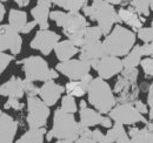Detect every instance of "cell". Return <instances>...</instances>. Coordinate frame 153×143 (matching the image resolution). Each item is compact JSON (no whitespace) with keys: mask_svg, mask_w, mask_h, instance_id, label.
I'll list each match as a JSON object with an SVG mask.
<instances>
[{"mask_svg":"<svg viewBox=\"0 0 153 143\" xmlns=\"http://www.w3.org/2000/svg\"><path fill=\"white\" fill-rule=\"evenodd\" d=\"M38 5L46 6V7H51V5H52V0H38Z\"/></svg>","mask_w":153,"mask_h":143,"instance_id":"f6af8a7d","label":"cell"},{"mask_svg":"<svg viewBox=\"0 0 153 143\" xmlns=\"http://www.w3.org/2000/svg\"><path fill=\"white\" fill-rule=\"evenodd\" d=\"M4 15H5V7H4L2 2H0V21H2Z\"/></svg>","mask_w":153,"mask_h":143,"instance_id":"c3c4849f","label":"cell"},{"mask_svg":"<svg viewBox=\"0 0 153 143\" xmlns=\"http://www.w3.org/2000/svg\"><path fill=\"white\" fill-rule=\"evenodd\" d=\"M38 24H37V21L36 20H33V21H31V22H27L26 24V26L21 29V32L20 33H22V34H28L31 31H33V28L37 26Z\"/></svg>","mask_w":153,"mask_h":143,"instance_id":"ab89813d","label":"cell"},{"mask_svg":"<svg viewBox=\"0 0 153 143\" xmlns=\"http://www.w3.org/2000/svg\"><path fill=\"white\" fill-rule=\"evenodd\" d=\"M124 133H126L125 129H124V125H120V123H114V125L112 128H110V130L107 131L106 135H107V137H108V140L111 142L115 143V141L118 140V137L121 134H124Z\"/></svg>","mask_w":153,"mask_h":143,"instance_id":"4dcf8cb0","label":"cell"},{"mask_svg":"<svg viewBox=\"0 0 153 143\" xmlns=\"http://www.w3.org/2000/svg\"><path fill=\"white\" fill-rule=\"evenodd\" d=\"M141 53L145 56H152L153 55V41L152 42H147L145 45L141 46Z\"/></svg>","mask_w":153,"mask_h":143,"instance_id":"74e56055","label":"cell"},{"mask_svg":"<svg viewBox=\"0 0 153 143\" xmlns=\"http://www.w3.org/2000/svg\"><path fill=\"white\" fill-rule=\"evenodd\" d=\"M88 101L100 114L110 113L117 103V99L111 89L110 85L101 77H96L92 80L88 87Z\"/></svg>","mask_w":153,"mask_h":143,"instance_id":"5b68a950","label":"cell"},{"mask_svg":"<svg viewBox=\"0 0 153 143\" xmlns=\"http://www.w3.org/2000/svg\"><path fill=\"white\" fill-rule=\"evenodd\" d=\"M135 34L132 31L123 27L115 26L111 33L102 41V46L106 55L111 56H126L134 47Z\"/></svg>","mask_w":153,"mask_h":143,"instance_id":"7a4b0ae2","label":"cell"},{"mask_svg":"<svg viewBox=\"0 0 153 143\" xmlns=\"http://www.w3.org/2000/svg\"><path fill=\"white\" fill-rule=\"evenodd\" d=\"M151 27H152V28H153V20H152V26H151Z\"/></svg>","mask_w":153,"mask_h":143,"instance_id":"db71d44e","label":"cell"},{"mask_svg":"<svg viewBox=\"0 0 153 143\" xmlns=\"http://www.w3.org/2000/svg\"><path fill=\"white\" fill-rule=\"evenodd\" d=\"M19 63L22 65V71L25 73V79L28 81H50L59 76L57 71L50 69L46 60L41 56L33 55L21 60Z\"/></svg>","mask_w":153,"mask_h":143,"instance_id":"8992f818","label":"cell"},{"mask_svg":"<svg viewBox=\"0 0 153 143\" xmlns=\"http://www.w3.org/2000/svg\"><path fill=\"white\" fill-rule=\"evenodd\" d=\"M52 2H53L54 5H57V6L64 7V6H65V4L67 2V0H52Z\"/></svg>","mask_w":153,"mask_h":143,"instance_id":"7dc6e473","label":"cell"},{"mask_svg":"<svg viewBox=\"0 0 153 143\" xmlns=\"http://www.w3.org/2000/svg\"><path fill=\"white\" fill-rule=\"evenodd\" d=\"M113 123H112V119L111 117H107V116H104V119H102V122H101V125L102 127H105V128H112L113 127Z\"/></svg>","mask_w":153,"mask_h":143,"instance_id":"7bdbcfd3","label":"cell"},{"mask_svg":"<svg viewBox=\"0 0 153 143\" xmlns=\"http://www.w3.org/2000/svg\"><path fill=\"white\" fill-rule=\"evenodd\" d=\"M50 116V107L37 96H27V125L30 128H44Z\"/></svg>","mask_w":153,"mask_h":143,"instance_id":"ba28073f","label":"cell"},{"mask_svg":"<svg viewBox=\"0 0 153 143\" xmlns=\"http://www.w3.org/2000/svg\"><path fill=\"white\" fill-rule=\"evenodd\" d=\"M31 14H32L33 19L37 21L40 29H48V26H50L48 19H50V14H51L50 7L37 5L36 7L32 8Z\"/></svg>","mask_w":153,"mask_h":143,"instance_id":"7402d4cb","label":"cell"},{"mask_svg":"<svg viewBox=\"0 0 153 143\" xmlns=\"http://www.w3.org/2000/svg\"><path fill=\"white\" fill-rule=\"evenodd\" d=\"M18 130V122L0 110V143H13Z\"/></svg>","mask_w":153,"mask_h":143,"instance_id":"9a60e30c","label":"cell"},{"mask_svg":"<svg viewBox=\"0 0 153 143\" xmlns=\"http://www.w3.org/2000/svg\"><path fill=\"white\" fill-rule=\"evenodd\" d=\"M131 7L139 15L149 17L150 15V8H151V0H132Z\"/></svg>","mask_w":153,"mask_h":143,"instance_id":"83f0119b","label":"cell"},{"mask_svg":"<svg viewBox=\"0 0 153 143\" xmlns=\"http://www.w3.org/2000/svg\"><path fill=\"white\" fill-rule=\"evenodd\" d=\"M65 91V88L60 85L56 83L53 80L46 81L40 88H39V96L45 102L46 106L51 107L54 106L58 100L61 97V94Z\"/></svg>","mask_w":153,"mask_h":143,"instance_id":"5bb4252c","label":"cell"},{"mask_svg":"<svg viewBox=\"0 0 153 143\" xmlns=\"http://www.w3.org/2000/svg\"><path fill=\"white\" fill-rule=\"evenodd\" d=\"M102 35H104V34H102V31L100 29L99 26H88V27L85 29V32H84V41H85V45H86V43L98 42Z\"/></svg>","mask_w":153,"mask_h":143,"instance_id":"4316f807","label":"cell"},{"mask_svg":"<svg viewBox=\"0 0 153 143\" xmlns=\"http://www.w3.org/2000/svg\"><path fill=\"white\" fill-rule=\"evenodd\" d=\"M92 139L98 143H112L108 140L107 135L106 134H102L99 129H96V130L92 131Z\"/></svg>","mask_w":153,"mask_h":143,"instance_id":"8d00e7d4","label":"cell"},{"mask_svg":"<svg viewBox=\"0 0 153 143\" xmlns=\"http://www.w3.org/2000/svg\"><path fill=\"white\" fill-rule=\"evenodd\" d=\"M110 117L115 123L120 125H135L138 122L147 123L143 114H140L132 103H120L119 106L114 107L110 113Z\"/></svg>","mask_w":153,"mask_h":143,"instance_id":"9c48e42d","label":"cell"},{"mask_svg":"<svg viewBox=\"0 0 153 143\" xmlns=\"http://www.w3.org/2000/svg\"><path fill=\"white\" fill-rule=\"evenodd\" d=\"M130 142H131V139H130V136H128L126 133L121 134V135L118 137V140L115 141V143H130Z\"/></svg>","mask_w":153,"mask_h":143,"instance_id":"b9f144b4","label":"cell"},{"mask_svg":"<svg viewBox=\"0 0 153 143\" xmlns=\"http://www.w3.org/2000/svg\"><path fill=\"white\" fill-rule=\"evenodd\" d=\"M24 87H25V94L27 96H37L39 95V88H37L32 81L24 80Z\"/></svg>","mask_w":153,"mask_h":143,"instance_id":"e575fe53","label":"cell"},{"mask_svg":"<svg viewBox=\"0 0 153 143\" xmlns=\"http://www.w3.org/2000/svg\"><path fill=\"white\" fill-rule=\"evenodd\" d=\"M118 15L120 18V21L125 22L126 25L131 26L134 29H140L143 26L144 20H143V18H139V14L135 13L133 10L120 8V11L118 12Z\"/></svg>","mask_w":153,"mask_h":143,"instance_id":"44dd1931","label":"cell"},{"mask_svg":"<svg viewBox=\"0 0 153 143\" xmlns=\"http://www.w3.org/2000/svg\"><path fill=\"white\" fill-rule=\"evenodd\" d=\"M140 66L143 67V71L146 75L149 76H153V55L149 56L146 59H144L140 63Z\"/></svg>","mask_w":153,"mask_h":143,"instance_id":"d6a6232c","label":"cell"},{"mask_svg":"<svg viewBox=\"0 0 153 143\" xmlns=\"http://www.w3.org/2000/svg\"><path fill=\"white\" fill-rule=\"evenodd\" d=\"M60 109H62V110L66 111V113L74 114L76 111V103L74 97L71 96V95L64 96L62 100H61V107H60Z\"/></svg>","mask_w":153,"mask_h":143,"instance_id":"f546056e","label":"cell"},{"mask_svg":"<svg viewBox=\"0 0 153 143\" xmlns=\"http://www.w3.org/2000/svg\"><path fill=\"white\" fill-rule=\"evenodd\" d=\"M56 56L60 62H65L71 60L76 53L80 52L79 47H76L73 42H71L70 40H64V41H59L54 48Z\"/></svg>","mask_w":153,"mask_h":143,"instance_id":"d6986e66","label":"cell"},{"mask_svg":"<svg viewBox=\"0 0 153 143\" xmlns=\"http://www.w3.org/2000/svg\"><path fill=\"white\" fill-rule=\"evenodd\" d=\"M92 80H93V77L91 76V74H87L80 80L67 82L65 86V90H66L67 95H71L73 97L74 96L81 97L88 91V87H90Z\"/></svg>","mask_w":153,"mask_h":143,"instance_id":"e0dca14e","label":"cell"},{"mask_svg":"<svg viewBox=\"0 0 153 143\" xmlns=\"http://www.w3.org/2000/svg\"><path fill=\"white\" fill-rule=\"evenodd\" d=\"M147 101H149V106H150V119L153 120V83L150 86V89H149Z\"/></svg>","mask_w":153,"mask_h":143,"instance_id":"f35d334b","label":"cell"},{"mask_svg":"<svg viewBox=\"0 0 153 143\" xmlns=\"http://www.w3.org/2000/svg\"><path fill=\"white\" fill-rule=\"evenodd\" d=\"M153 131V125L151 123H146L145 128H131L128 131V136L131 139L130 143H149L150 135Z\"/></svg>","mask_w":153,"mask_h":143,"instance_id":"603a6c76","label":"cell"},{"mask_svg":"<svg viewBox=\"0 0 153 143\" xmlns=\"http://www.w3.org/2000/svg\"><path fill=\"white\" fill-rule=\"evenodd\" d=\"M13 55L6 54L5 52H0V75L1 73L7 68V66L13 61Z\"/></svg>","mask_w":153,"mask_h":143,"instance_id":"836d02e7","label":"cell"},{"mask_svg":"<svg viewBox=\"0 0 153 143\" xmlns=\"http://www.w3.org/2000/svg\"><path fill=\"white\" fill-rule=\"evenodd\" d=\"M141 46H134L133 49L125 56V59L123 60V65H124V69H132L137 68V66H139L141 63Z\"/></svg>","mask_w":153,"mask_h":143,"instance_id":"484cf974","label":"cell"},{"mask_svg":"<svg viewBox=\"0 0 153 143\" xmlns=\"http://www.w3.org/2000/svg\"><path fill=\"white\" fill-rule=\"evenodd\" d=\"M133 106L140 114H146V113L149 111V110H147V107H146L141 101H134Z\"/></svg>","mask_w":153,"mask_h":143,"instance_id":"60d3db41","label":"cell"},{"mask_svg":"<svg viewBox=\"0 0 153 143\" xmlns=\"http://www.w3.org/2000/svg\"><path fill=\"white\" fill-rule=\"evenodd\" d=\"M0 1H7V0H0Z\"/></svg>","mask_w":153,"mask_h":143,"instance_id":"11a10c76","label":"cell"},{"mask_svg":"<svg viewBox=\"0 0 153 143\" xmlns=\"http://www.w3.org/2000/svg\"><path fill=\"white\" fill-rule=\"evenodd\" d=\"M137 79H138V69H124L121 75L119 76L114 87V93L118 94V101L121 103H130L134 101L138 96V87H137Z\"/></svg>","mask_w":153,"mask_h":143,"instance_id":"52a82bcc","label":"cell"},{"mask_svg":"<svg viewBox=\"0 0 153 143\" xmlns=\"http://www.w3.org/2000/svg\"><path fill=\"white\" fill-rule=\"evenodd\" d=\"M151 8H152V11H153V0H151Z\"/></svg>","mask_w":153,"mask_h":143,"instance_id":"f5cc1de1","label":"cell"},{"mask_svg":"<svg viewBox=\"0 0 153 143\" xmlns=\"http://www.w3.org/2000/svg\"><path fill=\"white\" fill-rule=\"evenodd\" d=\"M24 108V103L19 102V99L10 97L8 101L5 103V109H14V110H21Z\"/></svg>","mask_w":153,"mask_h":143,"instance_id":"d590c367","label":"cell"},{"mask_svg":"<svg viewBox=\"0 0 153 143\" xmlns=\"http://www.w3.org/2000/svg\"><path fill=\"white\" fill-rule=\"evenodd\" d=\"M50 19L56 21L57 26L64 29V34L73 42L76 47H82L85 45L84 32L88 27V22L80 13H70L61 11H52Z\"/></svg>","mask_w":153,"mask_h":143,"instance_id":"6da1fadb","label":"cell"},{"mask_svg":"<svg viewBox=\"0 0 153 143\" xmlns=\"http://www.w3.org/2000/svg\"><path fill=\"white\" fill-rule=\"evenodd\" d=\"M80 123L87 128L90 127H94L97 125H101L104 116H101V114L99 111H96L94 109L91 108H84L80 109Z\"/></svg>","mask_w":153,"mask_h":143,"instance_id":"ffe728a7","label":"cell"},{"mask_svg":"<svg viewBox=\"0 0 153 143\" xmlns=\"http://www.w3.org/2000/svg\"><path fill=\"white\" fill-rule=\"evenodd\" d=\"M91 66L93 69H96L99 77H101L102 80L111 79L114 75L124 71L123 60H120L117 56H111V55H105L104 57L99 60L92 61Z\"/></svg>","mask_w":153,"mask_h":143,"instance_id":"8fae6325","label":"cell"},{"mask_svg":"<svg viewBox=\"0 0 153 143\" xmlns=\"http://www.w3.org/2000/svg\"><path fill=\"white\" fill-rule=\"evenodd\" d=\"M80 57L81 60L92 62L94 60H99L101 57H104L106 53L102 46V42L98 41V42H93V43H86L80 48Z\"/></svg>","mask_w":153,"mask_h":143,"instance_id":"ac0fdd59","label":"cell"},{"mask_svg":"<svg viewBox=\"0 0 153 143\" xmlns=\"http://www.w3.org/2000/svg\"><path fill=\"white\" fill-rule=\"evenodd\" d=\"M82 11L86 17L98 22L104 35H108L111 33L112 26L115 22H121L114 7L105 0H93L92 5H86Z\"/></svg>","mask_w":153,"mask_h":143,"instance_id":"3957f363","label":"cell"},{"mask_svg":"<svg viewBox=\"0 0 153 143\" xmlns=\"http://www.w3.org/2000/svg\"><path fill=\"white\" fill-rule=\"evenodd\" d=\"M27 24V14L20 10H11L8 14V25H11L14 29L21 32V29Z\"/></svg>","mask_w":153,"mask_h":143,"instance_id":"d4e9b609","label":"cell"},{"mask_svg":"<svg viewBox=\"0 0 153 143\" xmlns=\"http://www.w3.org/2000/svg\"><path fill=\"white\" fill-rule=\"evenodd\" d=\"M107 4H110V5H119V4H121L123 2V0H105Z\"/></svg>","mask_w":153,"mask_h":143,"instance_id":"681fc988","label":"cell"},{"mask_svg":"<svg viewBox=\"0 0 153 143\" xmlns=\"http://www.w3.org/2000/svg\"><path fill=\"white\" fill-rule=\"evenodd\" d=\"M84 108H87V106H86V102L84 100H81L80 101V109H84Z\"/></svg>","mask_w":153,"mask_h":143,"instance_id":"816d5d0a","label":"cell"},{"mask_svg":"<svg viewBox=\"0 0 153 143\" xmlns=\"http://www.w3.org/2000/svg\"><path fill=\"white\" fill-rule=\"evenodd\" d=\"M76 143H98L92 137H79L76 141Z\"/></svg>","mask_w":153,"mask_h":143,"instance_id":"ee69618b","label":"cell"},{"mask_svg":"<svg viewBox=\"0 0 153 143\" xmlns=\"http://www.w3.org/2000/svg\"><path fill=\"white\" fill-rule=\"evenodd\" d=\"M87 1L88 0H67L64 8L70 13H79V11L87 5Z\"/></svg>","mask_w":153,"mask_h":143,"instance_id":"f1b7e54d","label":"cell"},{"mask_svg":"<svg viewBox=\"0 0 153 143\" xmlns=\"http://www.w3.org/2000/svg\"><path fill=\"white\" fill-rule=\"evenodd\" d=\"M56 143H76L73 141H68V140H58Z\"/></svg>","mask_w":153,"mask_h":143,"instance_id":"f907efd6","label":"cell"},{"mask_svg":"<svg viewBox=\"0 0 153 143\" xmlns=\"http://www.w3.org/2000/svg\"><path fill=\"white\" fill-rule=\"evenodd\" d=\"M82 125L76 122L73 114L66 113L62 109H57L53 115V125L50 130L53 139L68 140L76 142L81 135Z\"/></svg>","mask_w":153,"mask_h":143,"instance_id":"277c9868","label":"cell"},{"mask_svg":"<svg viewBox=\"0 0 153 143\" xmlns=\"http://www.w3.org/2000/svg\"><path fill=\"white\" fill-rule=\"evenodd\" d=\"M59 40H60V35L56 32L50 29H40L37 32L33 40L31 41L30 46L31 48L41 52L42 55H48L56 48Z\"/></svg>","mask_w":153,"mask_h":143,"instance_id":"4fadbf2b","label":"cell"},{"mask_svg":"<svg viewBox=\"0 0 153 143\" xmlns=\"http://www.w3.org/2000/svg\"><path fill=\"white\" fill-rule=\"evenodd\" d=\"M56 68L57 72L67 76L71 81H76L90 74V69L92 68V66L88 61L81 59H71L65 62H59Z\"/></svg>","mask_w":153,"mask_h":143,"instance_id":"30bf717a","label":"cell"},{"mask_svg":"<svg viewBox=\"0 0 153 143\" xmlns=\"http://www.w3.org/2000/svg\"><path fill=\"white\" fill-rule=\"evenodd\" d=\"M46 128H30L16 143H44Z\"/></svg>","mask_w":153,"mask_h":143,"instance_id":"cb8c5ba5","label":"cell"},{"mask_svg":"<svg viewBox=\"0 0 153 143\" xmlns=\"http://www.w3.org/2000/svg\"><path fill=\"white\" fill-rule=\"evenodd\" d=\"M22 39L20 33L11 25H0V52L10 49L12 55H18L21 52Z\"/></svg>","mask_w":153,"mask_h":143,"instance_id":"7c38bea8","label":"cell"},{"mask_svg":"<svg viewBox=\"0 0 153 143\" xmlns=\"http://www.w3.org/2000/svg\"><path fill=\"white\" fill-rule=\"evenodd\" d=\"M14 1L18 4V6H20V7H25V6H27L30 4V0H14Z\"/></svg>","mask_w":153,"mask_h":143,"instance_id":"bcb514c9","label":"cell"},{"mask_svg":"<svg viewBox=\"0 0 153 143\" xmlns=\"http://www.w3.org/2000/svg\"><path fill=\"white\" fill-rule=\"evenodd\" d=\"M24 94H25L24 80H21L17 76L11 77L7 82H5L0 86V95L1 96L21 99V97H24Z\"/></svg>","mask_w":153,"mask_h":143,"instance_id":"2e32d148","label":"cell"},{"mask_svg":"<svg viewBox=\"0 0 153 143\" xmlns=\"http://www.w3.org/2000/svg\"><path fill=\"white\" fill-rule=\"evenodd\" d=\"M138 38L143 40L145 43L153 41V28L152 27H141L138 29Z\"/></svg>","mask_w":153,"mask_h":143,"instance_id":"1f68e13d","label":"cell"}]
</instances>
